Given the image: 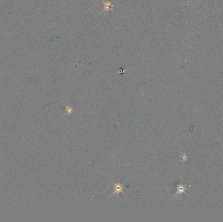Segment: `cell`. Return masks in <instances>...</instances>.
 Wrapping results in <instances>:
<instances>
[{"label": "cell", "instance_id": "7a4b0ae2", "mask_svg": "<svg viewBox=\"0 0 223 222\" xmlns=\"http://www.w3.org/2000/svg\"><path fill=\"white\" fill-rule=\"evenodd\" d=\"M73 112V108H72V107L68 106H66L65 115H70V114H72Z\"/></svg>", "mask_w": 223, "mask_h": 222}, {"label": "cell", "instance_id": "6da1fadb", "mask_svg": "<svg viewBox=\"0 0 223 222\" xmlns=\"http://www.w3.org/2000/svg\"><path fill=\"white\" fill-rule=\"evenodd\" d=\"M123 189H124V186L123 184L120 183L114 184V192L111 194V196H114V194L118 195L120 193H123Z\"/></svg>", "mask_w": 223, "mask_h": 222}]
</instances>
